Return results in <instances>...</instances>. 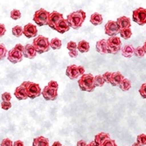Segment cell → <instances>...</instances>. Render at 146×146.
Returning a JSON list of instances; mask_svg holds the SVG:
<instances>
[{"instance_id":"6da1fadb","label":"cell","mask_w":146,"mask_h":146,"mask_svg":"<svg viewBox=\"0 0 146 146\" xmlns=\"http://www.w3.org/2000/svg\"><path fill=\"white\" fill-rule=\"evenodd\" d=\"M85 19L86 12L82 10L74 11L68 14L67 17V20L70 25V27H72L74 30H78L79 28L82 27L83 22L85 21Z\"/></svg>"},{"instance_id":"7a4b0ae2","label":"cell","mask_w":146,"mask_h":146,"mask_svg":"<svg viewBox=\"0 0 146 146\" xmlns=\"http://www.w3.org/2000/svg\"><path fill=\"white\" fill-rule=\"evenodd\" d=\"M78 85L82 91L93 92L96 88L94 83V76L91 74H84L78 80Z\"/></svg>"},{"instance_id":"3957f363","label":"cell","mask_w":146,"mask_h":146,"mask_svg":"<svg viewBox=\"0 0 146 146\" xmlns=\"http://www.w3.org/2000/svg\"><path fill=\"white\" fill-rule=\"evenodd\" d=\"M33 46L36 50L37 54H43V52H48L51 49L50 41L48 38L42 35H38L34 38Z\"/></svg>"},{"instance_id":"277c9868","label":"cell","mask_w":146,"mask_h":146,"mask_svg":"<svg viewBox=\"0 0 146 146\" xmlns=\"http://www.w3.org/2000/svg\"><path fill=\"white\" fill-rule=\"evenodd\" d=\"M21 85L25 87L28 98L34 99L36 97H38L42 93L40 87L37 83H34L32 82H24Z\"/></svg>"},{"instance_id":"5b68a950","label":"cell","mask_w":146,"mask_h":146,"mask_svg":"<svg viewBox=\"0 0 146 146\" xmlns=\"http://www.w3.org/2000/svg\"><path fill=\"white\" fill-rule=\"evenodd\" d=\"M50 16V12L46 11L45 9H39L34 12L33 20L35 24L38 26H44L48 25V19Z\"/></svg>"},{"instance_id":"8992f818","label":"cell","mask_w":146,"mask_h":146,"mask_svg":"<svg viewBox=\"0 0 146 146\" xmlns=\"http://www.w3.org/2000/svg\"><path fill=\"white\" fill-rule=\"evenodd\" d=\"M107 41V50L108 54H116L117 52L122 49V41L118 37H110Z\"/></svg>"},{"instance_id":"52a82bcc","label":"cell","mask_w":146,"mask_h":146,"mask_svg":"<svg viewBox=\"0 0 146 146\" xmlns=\"http://www.w3.org/2000/svg\"><path fill=\"white\" fill-rule=\"evenodd\" d=\"M132 20L139 25H144L146 24V9L139 7L132 13Z\"/></svg>"},{"instance_id":"ba28073f","label":"cell","mask_w":146,"mask_h":146,"mask_svg":"<svg viewBox=\"0 0 146 146\" xmlns=\"http://www.w3.org/2000/svg\"><path fill=\"white\" fill-rule=\"evenodd\" d=\"M104 31L105 33L109 35L110 37H115L118 33H120V29L118 27L116 21H113V20H109L107 22V24L105 25Z\"/></svg>"},{"instance_id":"9c48e42d","label":"cell","mask_w":146,"mask_h":146,"mask_svg":"<svg viewBox=\"0 0 146 146\" xmlns=\"http://www.w3.org/2000/svg\"><path fill=\"white\" fill-rule=\"evenodd\" d=\"M24 58V54L23 52L15 49L13 47L12 49H11L8 52V54H7V59L10 62L13 63V64H16L18 62H20L23 60Z\"/></svg>"},{"instance_id":"30bf717a","label":"cell","mask_w":146,"mask_h":146,"mask_svg":"<svg viewBox=\"0 0 146 146\" xmlns=\"http://www.w3.org/2000/svg\"><path fill=\"white\" fill-rule=\"evenodd\" d=\"M41 95L44 97V99L46 101H54L58 96V89L46 86L42 89Z\"/></svg>"},{"instance_id":"8fae6325","label":"cell","mask_w":146,"mask_h":146,"mask_svg":"<svg viewBox=\"0 0 146 146\" xmlns=\"http://www.w3.org/2000/svg\"><path fill=\"white\" fill-rule=\"evenodd\" d=\"M23 34L28 38H34L38 34V29L37 26H35L32 23H28L23 27Z\"/></svg>"},{"instance_id":"7c38bea8","label":"cell","mask_w":146,"mask_h":146,"mask_svg":"<svg viewBox=\"0 0 146 146\" xmlns=\"http://www.w3.org/2000/svg\"><path fill=\"white\" fill-rule=\"evenodd\" d=\"M63 19V15L60 12L57 11H52L50 13V16H49V19H48V26L50 28L54 29L55 28V25H57V23Z\"/></svg>"},{"instance_id":"4fadbf2b","label":"cell","mask_w":146,"mask_h":146,"mask_svg":"<svg viewBox=\"0 0 146 146\" xmlns=\"http://www.w3.org/2000/svg\"><path fill=\"white\" fill-rule=\"evenodd\" d=\"M66 74L71 80H76L81 75L79 72V68L76 65H70L67 68V71H66Z\"/></svg>"},{"instance_id":"5bb4252c","label":"cell","mask_w":146,"mask_h":146,"mask_svg":"<svg viewBox=\"0 0 146 146\" xmlns=\"http://www.w3.org/2000/svg\"><path fill=\"white\" fill-rule=\"evenodd\" d=\"M69 29H70V25H69L68 20L64 19H60L57 23V25H55V28H54V30L57 31L59 33H65L68 31H69Z\"/></svg>"},{"instance_id":"9a60e30c","label":"cell","mask_w":146,"mask_h":146,"mask_svg":"<svg viewBox=\"0 0 146 146\" xmlns=\"http://www.w3.org/2000/svg\"><path fill=\"white\" fill-rule=\"evenodd\" d=\"M24 57L27 59H34L37 55V52L34 49L33 44H26L24 46V51H23Z\"/></svg>"},{"instance_id":"2e32d148","label":"cell","mask_w":146,"mask_h":146,"mask_svg":"<svg viewBox=\"0 0 146 146\" xmlns=\"http://www.w3.org/2000/svg\"><path fill=\"white\" fill-rule=\"evenodd\" d=\"M14 96L19 101H23V100H25V99L28 98L27 94H26V91H25V88L22 85L16 88V89L14 91Z\"/></svg>"},{"instance_id":"e0dca14e","label":"cell","mask_w":146,"mask_h":146,"mask_svg":"<svg viewBox=\"0 0 146 146\" xmlns=\"http://www.w3.org/2000/svg\"><path fill=\"white\" fill-rule=\"evenodd\" d=\"M116 23H117L118 27H119V29H120V30L126 29V28H130V26H131L130 19L128 17H125V16H123V17L119 18L116 20Z\"/></svg>"},{"instance_id":"ac0fdd59","label":"cell","mask_w":146,"mask_h":146,"mask_svg":"<svg viewBox=\"0 0 146 146\" xmlns=\"http://www.w3.org/2000/svg\"><path fill=\"white\" fill-rule=\"evenodd\" d=\"M124 79L123 75L120 73V72H115L112 73V76H111V80H110V83L112 86L114 87H119L120 83L122 82V81Z\"/></svg>"},{"instance_id":"d6986e66","label":"cell","mask_w":146,"mask_h":146,"mask_svg":"<svg viewBox=\"0 0 146 146\" xmlns=\"http://www.w3.org/2000/svg\"><path fill=\"white\" fill-rule=\"evenodd\" d=\"M96 51L99 52V54L104 55L108 54V50H107V41L106 39H101V40L96 42Z\"/></svg>"},{"instance_id":"ffe728a7","label":"cell","mask_w":146,"mask_h":146,"mask_svg":"<svg viewBox=\"0 0 146 146\" xmlns=\"http://www.w3.org/2000/svg\"><path fill=\"white\" fill-rule=\"evenodd\" d=\"M121 51H122L123 56H124L126 58H130V57H132V56L134 55L135 48L132 46L131 45H125L124 46L122 47Z\"/></svg>"},{"instance_id":"44dd1931","label":"cell","mask_w":146,"mask_h":146,"mask_svg":"<svg viewBox=\"0 0 146 146\" xmlns=\"http://www.w3.org/2000/svg\"><path fill=\"white\" fill-rule=\"evenodd\" d=\"M33 146H49V141L45 137H38L33 139Z\"/></svg>"},{"instance_id":"7402d4cb","label":"cell","mask_w":146,"mask_h":146,"mask_svg":"<svg viewBox=\"0 0 146 146\" xmlns=\"http://www.w3.org/2000/svg\"><path fill=\"white\" fill-rule=\"evenodd\" d=\"M102 16L101 14H99V13L96 12V13H93V14L91 15L90 17V23L92 25H99L102 23Z\"/></svg>"},{"instance_id":"603a6c76","label":"cell","mask_w":146,"mask_h":146,"mask_svg":"<svg viewBox=\"0 0 146 146\" xmlns=\"http://www.w3.org/2000/svg\"><path fill=\"white\" fill-rule=\"evenodd\" d=\"M90 45L86 40H81L77 44V50L81 52H87L89 51Z\"/></svg>"},{"instance_id":"cb8c5ba5","label":"cell","mask_w":146,"mask_h":146,"mask_svg":"<svg viewBox=\"0 0 146 146\" xmlns=\"http://www.w3.org/2000/svg\"><path fill=\"white\" fill-rule=\"evenodd\" d=\"M110 134H108V133H104V132H101V133H98L97 135H96V137H95V142L97 143L100 145V144L102 143L105 140L110 139Z\"/></svg>"},{"instance_id":"d4e9b609","label":"cell","mask_w":146,"mask_h":146,"mask_svg":"<svg viewBox=\"0 0 146 146\" xmlns=\"http://www.w3.org/2000/svg\"><path fill=\"white\" fill-rule=\"evenodd\" d=\"M62 46V43H61V40L58 38H52V40H50V46L51 48H52L54 50H59L60 49Z\"/></svg>"},{"instance_id":"484cf974","label":"cell","mask_w":146,"mask_h":146,"mask_svg":"<svg viewBox=\"0 0 146 146\" xmlns=\"http://www.w3.org/2000/svg\"><path fill=\"white\" fill-rule=\"evenodd\" d=\"M119 88H120L123 91H129L131 88V82L129 80L124 78L122 82L120 83V85H119Z\"/></svg>"},{"instance_id":"4316f807","label":"cell","mask_w":146,"mask_h":146,"mask_svg":"<svg viewBox=\"0 0 146 146\" xmlns=\"http://www.w3.org/2000/svg\"><path fill=\"white\" fill-rule=\"evenodd\" d=\"M94 83L96 87H102L105 83L102 75H96L94 76Z\"/></svg>"},{"instance_id":"83f0119b","label":"cell","mask_w":146,"mask_h":146,"mask_svg":"<svg viewBox=\"0 0 146 146\" xmlns=\"http://www.w3.org/2000/svg\"><path fill=\"white\" fill-rule=\"evenodd\" d=\"M12 34H13V36H15L17 38L22 36L23 35V27L20 25H15L14 27L12 28Z\"/></svg>"},{"instance_id":"f1b7e54d","label":"cell","mask_w":146,"mask_h":146,"mask_svg":"<svg viewBox=\"0 0 146 146\" xmlns=\"http://www.w3.org/2000/svg\"><path fill=\"white\" fill-rule=\"evenodd\" d=\"M120 35L124 39H129L131 35H132V32L130 28H126V29H123L120 30Z\"/></svg>"},{"instance_id":"f546056e","label":"cell","mask_w":146,"mask_h":146,"mask_svg":"<svg viewBox=\"0 0 146 146\" xmlns=\"http://www.w3.org/2000/svg\"><path fill=\"white\" fill-rule=\"evenodd\" d=\"M8 54V51L5 46L2 43H0V61L3 60Z\"/></svg>"},{"instance_id":"4dcf8cb0","label":"cell","mask_w":146,"mask_h":146,"mask_svg":"<svg viewBox=\"0 0 146 146\" xmlns=\"http://www.w3.org/2000/svg\"><path fill=\"white\" fill-rule=\"evenodd\" d=\"M134 55L136 57H137V58H143L145 55V52H144V50H143V46H138V47L135 48Z\"/></svg>"},{"instance_id":"1f68e13d","label":"cell","mask_w":146,"mask_h":146,"mask_svg":"<svg viewBox=\"0 0 146 146\" xmlns=\"http://www.w3.org/2000/svg\"><path fill=\"white\" fill-rule=\"evenodd\" d=\"M10 16H11V18L12 19L17 20V19L21 18V12H20V11H19L17 9H14V10H12L11 11V15Z\"/></svg>"},{"instance_id":"d6a6232c","label":"cell","mask_w":146,"mask_h":146,"mask_svg":"<svg viewBox=\"0 0 146 146\" xmlns=\"http://www.w3.org/2000/svg\"><path fill=\"white\" fill-rule=\"evenodd\" d=\"M137 143H138L141 146L145 145L146 146V135L145 134H140L137 137Z\"/></svg>"},{"instance_id":"836d02e7","label":"cell","mask_w":146,"mask_h":146,"mask_svg":"<svg viewBox=\"0 0 146 146\" xmlns=\"http://www.w3.org/2000/svg\"><path fill=\"white\" fill-rule=\"evenodd\" d=\"M100 146H117L115 141L114 139H107V140H105L102 143L100 144Z\"/></svg>"},{"instance_id":"e575fe53","label":"cell","mask_w":146,"mask_h":146,"mask_svg":"<svg viewBox=\"0 0 146 146\" xmlns=\"http://www.w3.org/2000/svg\"><path fill=\"white\" fill-rule=\"evenodd\" d=\"M139 94L143 99H146V83H143L139 88Z\"/></svg>"},{"instance_id":"d590c367","label":"cell","mask_w":146,"mask_h":146,"mask_svg":"<svg viewBox=\"0 0 146 146\" xmlns=\"http://www.w3.org/2000/svg\"><path fill=\"white\" fill-rule=\"evenodd\" d=\"M111 76H112V73L111 72H106V73H104V74H102V77L104 79V82H107V83H110Z\"/></svg>"},{"instance_id":"8d00e7d4","label":"cell","mask_w":146,"mask_h":146,"mask_svg":"<svg viewBox=\"0 0 146 146\" xmlns=\"http://www.w3.org/2000/svg\"><path fill=\"white\" fill-rule=\"evenodd\" d=\"M1 98H2V102H10L11 99V95L9 92H5L4 94H2Z\"/></svg>"},{"instance_id":"74e56055","label":"cell","mask_w":146,"mask_h":146,"mask_svg":"<svg viewBox=\"0 0 146 146\" xmlns=\"http://www.w3.org/2000/svg\"><path fill=\"white\" fill-rule=\"evenodd\" d=\"M1 108L4 110H9L11 108V102H1Z\"/></svg>"},{"instance_id":"f35d334b","label":"cell","mask_w":146,"mask_h":146,"mask_svg":"<svg viewBox=\"0 0 146 146\" xmlns=\"http://www.w3.org/2000/svg\"><path fill=\"white\" fill-rule=\"evenodd\" d=\"M67 48L69 51H74V50H77V44L74 41H69L67 45Z\"/></svg>"},{"instance_id":"ab89813d","label":"cell","mask_w":146,"mask_h":146,"mask_svg":"<svg viewBox=\"0 0 146 146\" xmlns=\"http://www.w3.org/2000/svg\"><path fill=\"white\" fill-rule=\"evenodd\" d=\"M1 146H13V143L9 138H4L1 142Z\"/></svg>"},{"instance_id":"60d3db41","label":"cell","mask_w":146,"mask_h":146,"mask_svg":"<svg viewBox=\"0 0 146 146\" xmlns=\"http://www.w3.org/2000/svg\"><path fill=\"white\" fill-rule=\"evenodd\" d=\"M6 33V28L4 24H0V37H3Z\"/></svg>"},{"instance_id":"b9f144b4","label":"cell","mask_w":146,"mask_h":146,"mask_svg":"<svg viewBox=\"0 0 146 146\" xmlns=\"http://www.w3.org/2000/svg\"><path fill=\"white\" fill-rule=\"evenodd\" d=\"M47 86L48 87H51L52 88H55V89H58V88H59V85H58L57 82H55V81H51V82H49Z\"/></svg>"},{"instance_id":"7bdbcfd3","label":"cell","mask_w":146,"mask_h":146,"mask_svg":"<svg viewBox=\"0 0 146 146\" xmlns=\"http://www.w3.org/2000/svg\"><path fill=\"white\" fill-rule=\"evenodd\" d=\"M68 54H69V57H71V58H76L78 56V51L77 50L69 51Z\"/></svg>"},{"instance_id":"ee69618b","label":"cell","mask_w":146,"mask_h":146,"mask_svg":"<svg viewBox=\"0 0 146 146\" xmlns=\"http://www.w3.org/2000/svg\"><path fill=\"white\" fill-rule=\"evenodd\" d=\"M13 146H25L24 144V142L23 141H20V140H17L13 143Z\"/></svg>"},{"instance_id":"f6af8a7d","label":"cell","mask_w":146,"mask_h":146,"mask_svg":"<svg viewBox=\"0 0 146 146\" xmlns=\"http://www.w3.org/2000/svg\"><path fill=\"white\" fill-rule=\"evenodd\" d=\"M14 48L17 49V50H19V51H20V52H23V51H24V46H22L21 44H17V45L14 46Z\"/></svg>"},{"instance_id":"bcb514c9","label":"cell","mask_w":146,"mask_h":146,"mask_svg":"<svg viewBox=\"0 0 146 146\" xmlns=\"http://www.w3.org/2000/svg\"><path fill=\"white\" fill-rule=\"evenodd\" d=\"M76 146H88V143L84 140H80L77 143V145Z\"/></svg>"},{"instance_id":"7dc6e473","label":"cell","mask_w":146,"mask_h":146,"mask_svg":"<svg viewBox=\"0 0 146 146\" xmlns=\"http://www.w3.org/2000/svg\"><path fill=\"white\" fill-rule=\"evenodd\" d=\"M78 68H79V72H80V74H81V76H82V75H83V74H84V73H85V69H84V68L82 67V66H78Z\"/></svg>"},{"instance_id":"c3c4849f","label":"cell","mask_w":146,"mask_h":146,"mask_svg":"<svg viewBox=\"0 0 146 146\" xmlns=\"http://www.w3.org/2000/svg\"><path fill=\"white\" fill-rule=\"evenodd\" d=\"M88 146H100L97 143H96L95 141L93 142H90L89 143H88Z\"/></svg>"},{"instance_id":"681fc988","label":"cell","mask_w":146,"mask_h":146,"mask_svg":"<svg viewBox=\"0 0 146 146\" xmlns=\"http://www.w3.org/2000/svg\"><path fill=\"white\" fill-rule=\"evenodd\" d=\"M52 146H62V144H61L60 142L56 141V142H54V143H52Z\"/></svg>"},{"instance_id":"f907efd6","label":"cell","mask_w":146,"mask_h":146,"mask_svg":"<svg viewBox=\"0 0 146 146\" xmlns=\"http://www.w3.org/2000/svg\"><path fill=\"white\" fill-rule=\"evenodd\" d=\"M143 48L144 50V52H145V54H146V41L143 43Z\"/></svg>"},{"instance_id":"816d5d0a","label":"cell","mask_w":146,"mask_h":146,"mask_svg":"<svg viewBox=\"0 0 146 146\" xmlns=\"http://www.w3.org/2000/svg\"><path fill=\"white\" fill-rule=\"evenodd\" d=\"M132 146H141V145H140L138 143H137V142H136V143H134L133 144H132Z\"/></svg>"}]
</instances>
